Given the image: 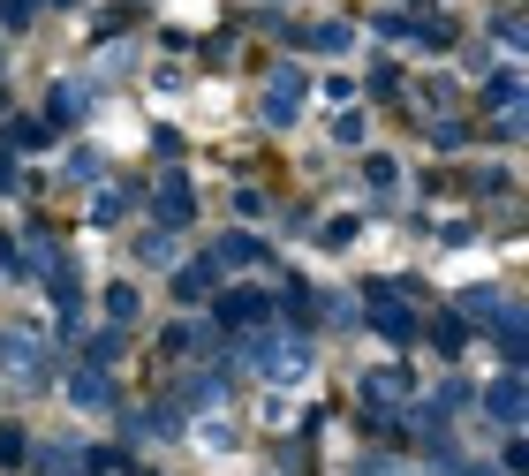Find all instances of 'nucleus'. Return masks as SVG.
<instances>
[{"instance_id":"nucleus-1","label":"nucleus","mask_w":529,"mask_h":476,"mask_svg":"<svg viewBox=\"0 0 529 476\" xmlns=\"http://www.w3.org/2000/svg\"><path fill=\"white\" fill-rule=\"evenodd\" d=\"M295 114H303V76H288V68H280L273 99H265V121H295Z\"/></svg>"},{"instance_id":"nucleus-2","label":"nucleus","mask_w":529,"mask_h":476,"mask_svg":"<svg viewBox=\"0 0 529 476\" xmlns=\"http://www.w3.org/2000/svg\"><path fill=\"white\" fill-rule=\"evenodd\" d=\"M492 416H499V424H522V386H514V378L492 386Z\"/></svg>"},{"instance_id":"nucleus-3","label":"nucleus","mask_w":529,"mask_h":476,"mask_svg":"<svg viewBox=\"0 0 529 476\" xmlns=\"http://www.w3.org/2000/svg\"><path fill=\"white\" fill-rule=\"evenodd\" d=\"M257 257H265V250H257L250 235H227V242H220V265H257Z\"/></svg>"},{"instance_id":"nucleus-4","label":"nucleus","mask_w":529,"mask_h":476,"mask_svg":"<svg viewBox=\"0 0 529 476\" xmlns=\"http://www.w3.org/2000/svg\"><path fill=\"white\" fill-rule=\"evenodd\" d=\"M205 288H212V265H189L182 280H174V295H182V303H197V295H205Z\"/></svg>"}]
</instances>
